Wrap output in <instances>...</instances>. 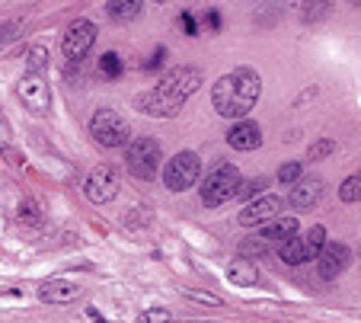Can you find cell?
Returning a JSON list of instances; mask_svg holds the SVG:
<instances>
[{
	"label": "cell",
	"mask_w": 361,
	"mask_h": 323,
	"mask_svg": "<svg viewBox=\"0 0 361 323\" xmlns=\"http://www.w3.org/2000/svg\"><path fill=\"white\" fill-rule=\"evenodd\" d=\"M269 253V240L266 237H246L243 243H240V256H246V260H250V256H266Z\"/></svg>",
	"instance_id": "obj_22"
},
{
	"label": "cell",
	"mask_w": 361,
	"mask_h": 323,
	"mask_svg": "<svg viewBox=\"0 0 361 323\" xmlns=\"http://www.w3.org/2000/svg\"><path fill=\"white\" fill-rule=\"evenodd\" d=\"M227 145H231L233 151H256V147L262 145V128L256 122H250V118H240V122L227 131Z\"/></svg>",
	"instance_id": "obj_12"
},
{
	"label": "cell",
	"mask_w": 361,
	"mask_h": 323,
	"mask_svg": "<svg viewBox=\"0 0 361 323\" xmlns=\"http://www.w3.org/2000/svg\"><path fill=\"white\" fill-rule=\"evenodd\" d=\"M144 323H170V310H166V307L144 310Z\"/></svg>",
	"instance_id": "obj_29"
},
{
	"label": "cell",
	"mask_w": 361,
	"mask_h": 323,
	"mask_svg": "<svg viewBox=\"0 0 361 323\" xmlns=\"http://www.w3.org/2000/svg\"><path fill=\"white\" fill-rule=\"evenodd\" d=\"M333 147H336L333 138H320V141H317V145L307 151V160H310V164H314V160H323L326 154H333Z\"/></svg>",
	"instance_id": "obj_26"
},
{
	"label": "cell",
	"mask_w": 361,
	"mask_h": 323,
	"mask_svg": "<svg viewBox=\"0 0 361 323\" xmlns=\"http://www.w3.org/2000/svg\"><path fill=\"white\" fill-rule=\"evenodd\" d=\"M323 195V179L317 176H307V179H298L291 189V205L294 208H314Z\"/></svg>",
	"instance_id": "obj_14"
},
{
	"label": "cell",
	"mask_w": 361,
	"mask_h": 323,
	"mask_svg": "<svg viewBox=\"0 0 361 323\" xmlns=\"http://www.w3.org/2000/svg\"><path fill=\"white\" fill-rule=\"evenodd\" d=\"M202 176V160L192 151H179L176 157L166 160L164 166V183L173 193H185V189L195 186V179Z\"/></svg>",
	"instance_id": "obj_6"
},
{
	"label": "cell",
	"mask_w": 361,
	"mask_h": 323,
	"mask_svg": "<svg viewBox=\"0 0 361 323\" xmlns=\"http://www.w3.org/2000/svg\"><path fill=\"white\" fill-rule=\"evenodd\" d=\"M243 183L240 179V170L233 164H218L202 183V202L208 208H218L224 202H231L237 195V186Z\"/></svg>",
	"instance_id": "obj_4"
},
{
	"label": "cell",
	"mask_w": 361,
	"mask_h": 323,
	"mask_svg": "<svg viewBox=\"0 0 361 323\" xmlns=\"http://www.w3.org/2000/svg\"><path fill=\"white\" fill-rule=\"evenodd\" d=\"M298 234V218H272L269 221V224H262V237H266V240H281L285 243L288 237H294Z\"/></svg>",
	"instance_id": "obj_16"
},
{
	"label": "cell",
	"mask_w": 361,
	"mask_h": 323,
	"mask_svg": "<svg viewBox=\"0 0 361 323\" xmlns=\"http://www.w3.org/2000/svg\"><path fill=\"white\" fill-rule=\"evenodd\" d=\"M160 160H164V151H160V141H154V138H135L125 145V166L137 179L157 176Z\"/></svg>",
	"instance_id": "obj_3"
},
{
	"label": "cell",
	"mask_w": 361,
	"mask_h": 323,
	"mask_svg": "<svg viewBox=\"0 0 361 323\" xmlns=\"http://www.w3.org/2000/svg\"><path fill=\"white\" fill-rule=\"evenodd\" d=\"M157 4H164V0H157Z\"/></svg>",
	"instance_id": "obj_36"
},
{
	"label": "cell",
	"mask_w": 361,
	"mask_h": 323,
	"mask_svg": "<svg viewBox=\"0 0 361 323\" xmlns=\"http://www.w3.org/2000/svg\"><path fill=\"white\" fill-rule=\"evenodd\" d=\"M348 262H352V250L345 247V243H323L320 256H317V269H320V279H326V282H333V279H339L342 272L348 269Z\"/></svg>",
	"instance_id": "obj_9"
},
{
	"label": "cell",
	"mask_w": 361,
	"mask_h": 323,
	"mask_svg": "<svg viewBox=\"0 0 361 323\" xmlns=\"http://www.w3.org/2000/svg\"><path fill=\"white\" fill-rule=\"evenodd\" d=\"M96 45V26L90 20H77L68 26V32H64V42L61 49L64 55H68V61H83V58L90 55V49Z\"/></svg>",
	"instance_id": "obj_7"
},
{
	"label": "cell",
	"mask_w": 361,
	"mask_h": 323,
	"mask_svg": "<svg viewBox=\"0 0 361 323\" xmlns=\"http://www.w3.org/2000/svg\"><path fill=\"white\" fill-rule=\"evenodd\" d=\"M208 26H212V29H221V13H218V10H212V13H208Z\"/></svg>",
	"instance_id": "obj_34"
},
{
	"label": "cell",
	"mask_w": 361,
	"mask_h": 323,
	"mask_svg": "<svg viewBox=\"0 0 361 323\" xmlns=\"http://www.w3.org/2000/svg\"><path fill=\"white\" fill-rule=\"evenodd\" d=\"M185 295H189L192 301H204V304H221L218 298H212V295H198V291H185Z\"/></svg>",
	"instance_id": "obj_32"
},
{
	"label": "cell",
	"mask_w": 361,
	"mask_h": 323,
	"mask_svg": "<svg viewBox=\"0 0 361 323\" xmlns=\"http://www.w3.org/2000/svg\"><path fill=\"white\" fill-rule=\"evenodd\" d=\"M87 199L93 202V205H106V202H112L118 195V173H116V166H109V164H102V166H96L93 173H90V179H87Z\"/></svg>",
	"instance_id": "obj_8"
},
{
	"label": "cell",
	"mask_w": 361,
	"mask_h": 323,
	"mask_svg": "<svg viewBox=\"0 0 361 323\" xmlns=\"http://www.w3.org/2000/svg\"><path fill=\"white\" fill-rule=\"evenodd\" d=\"M39 298L45 304H74L80 298V288L74 282H68V279H51V282H45L39 288Z\"/></svg>",
	"instance_id": "obj_13"
},
{
	"label": "cell",
	"mask_w": 361,
	"mask_h": 323,
	"mask_svg": "<svg viewBox=\"0 0 361 323\" xmlns=\"http://www.w3.org/2000/svg\"><path fill=\"white\" fill-rule=\"evenodd\" d=\"M262 189H266V179H262V176L246 179V183H240V186H237V195H233V199H256Z\"/></svg>",
	"instance_id": "obj_25"
},
{
	"label": "cell",
	"mask_w": 361,
	"mask_h": 323,
	"mask_svg": "<svg viewBox=\"0 0 361 323\" xmlns=\"http://www.w3.org/2000/svg\"><path fill=\"white\" fill-rule=\"evenodd\" d=\"M352 4H358V7H361V0H352Z\"/></svg>",
	"instance_id": "obj_35"
},
{
	"label": "cell",
	"mask_w": 361,
	"mask_h": 323,
	"mask_svg": "<svg viewBox=\"0 0 361 323\" xmlns=\"http://www.w3.org/2000/svg\"><path fill=\"white\" fill-rule=\"evenodd\" d=\"M0 154L10 160V164H16L20 166L23 164V157H20V151L13 147V131H10V122L4 116H0Z\"/></svg>",
	"instance_id": "obj_19"
},
{
	"label": "cell",
	"mask_w": 361,
	"mask_h": 323,
	"mask_svg": "<svg viewBox=\"0 0 361 323\" xmlns=\"http://www.w3.org/2000/svg\"><path fill=\"white\" fill-rule=\"evenodd\" d=\"M164 58H166V51H164V49H157V55H154V58L147 61V68H160V64H164Z\"/></svg>",
	"instance_id": "obj_33"
},
{
	"label": "cell",
	"mask_w": 361,
	"mask_h": 323,
	"mask_svg": "<svg viewBox=\"0 0 361 323\" xmlns=\"http://www.w3.org/2000/svg\"><path fill=\"white\" fill-rule=\"evenodd\" d=\"M333 10V0H304V20L307 23H317Z\"/></svg>",
	"instance_id": "obj_20"
},
{
	"label": "cell",
	"mask_w": 361,
	"mask_h": 323,
	"mask_svg": "<svg viewBox=\"0 0 361 323\" xmlns=\"http://www.w3.org/2000/svg\"><path fill=\"white\" fill-rule=\"evenodd\" d=\"M141 10H144L141 0H109V4H106V13H109L116 23L137 20V16H141Z\"/></svg>",
	"instance_id": "obj_18"
},
{
	"label": "cell",
	"mask_w": 361,
	"mask_h": 323,
	"mask_svg": "<svg viewBox=\"0 0 361 323\" xmlns=\"http://www.w3.org/2000/svg\"><path fill=\"white\" fill-rule=\"evenodd\" d=\"M227 279H231V285H240V288H250V285L259 282V269H256V262L246 260V256H237V260H231V266H227Z\"/></svg>",
	"instance_id": "obj_15"
},
{
	"label": "cell",
	"mask_w": 361,
	"mask_h": 323,
	"mask_svg": "<svg viewBox=\"0 0 361 323\" xmlns=\"http://www.w3.org/2000/svg\"><path fill=\"white\" fill-rule=\"evenodd\" d=\"M20 29H23V23H7V26H0V45H4V42H10V39H13V32H20Z\"/></svg>",
	"instance_id": "obj_30"
},
{
	"label": "cell",
	"mask_w": 361,
	"mask_h": 323,
	"mask_svg": "<svg viewBox=\"0 0 361 323\" xmlns=\"http://www.w3.org/2000/svg\"><path fill=\"white\" fill-rule=\"evenodd\" d=\"M323 243H326V227H320V224L310 227V231H307V253H310V260L320 256Z\"/></svg>",
	"instance_id": "obj_23"
},
{
	"label": "cell",
	"mask_w": 361,
	"mask_h": 323,
	"mask_svg": "<svg viewBox=\"0 0 361 323\" xmlns=\"http://www.w3.org/2000/svg\"><path fill=\"white\" fill-rule=\"evenodd\" d=\"M26 61H29V71H32V74H42V71H45V61H48L45 49H39V45H35V49H29Z\"/></svg>",
	"instance_id": "obj_27"
},
{
	"label": "cell",
	"mask_w": 361,
	"mask_h": 323,
	"mask_svg": "<svg viewBox=\"0 0 361 323\" xmlns=\"http://www.w3.org/2000/svg\"><path fill=\"white\" fill-rule=\"evenodd\" d=\"M279 214H281V199H279V195H259V199L250 202V205L240 212V224H243V227L269 224V221L279 218Z\"/></svg>",
	"instance_id": "obj_11"
},
{
	"label": "cell",
	"mask_w": 361,
	"mask_h": 323,
	"mask_svg": "<svg viewBox=\"0 0 361 323\" xmlns=\"http://www.w3.org/2000/svg\"><path fill=\"white\" fill-rule=\"evenodd\" d=\"M99 71H102L106 77H109V80L122 77V58H118L116 51H106V55L99 58Z\"/></svg>",
	"instance_id": "obj_24"
},
{
	"label": "cell",
	"mask_w": 361,
	"mask_h": 323,
	"mask_svg": "<svg viewBox=\"0 0 361 323\" xmlns=\"http://www.w3.org/2000/svg\"><path fill=\"white\" fill-rule=\"evenodd\" d=\"M20 97L35 116H45L48 106H51V93H48V83L42 74H26L20 83Z\"/></svg>",
	"instance_id": "obj_10"
},
{
	"label": "cell",
	"mask_w": 361,
	"mask_h": 323,
	"mask_svg": "<svg viewBox=\"0 0 361 323\" xmlns=\"http://www.w3.org/2000/svg\"><path fill=\"white\" fill-rule=\"evenodd\" d=\"M183 29H185V35H198V26H195V20H192V13H183Z\"/></svg>",
	"instance_id": "obj_31"
},
{
	"label": "cell",
	"mask_w": 361,
	"mask_h": 323,
	"mask_svg": "<svg viewBox=\"0 0 361 323\" xmlns=\"http://www.w3.org/2000/svg\"><path fill=\"white\" fill-rule=\"evenodd\" d=\"M300 173H304V164H285L279 170V183H285V186H291V183H298Z\"/></svg>",
	"instance_id": "obj_28"
},
{
	"label": "cell",
	"mask_w": 361,
	"mask_h": 323,
	"mask_svg": "<svg viewBox=\"0 0 361 323\" xmlns=\"http://www.w3.org/2000/svg\"><path fill=\"white\" fill-rule=\"evenodd\" d=\"M259 93H262V77L252 68H237L212 87L214 112L224 118H246L252 112V106L259 103Z\"/></svg>",
	"instance_id": "obj_2"
},
{
	"label": "cell",
	"mask_w": 361,
	"mask_h": 323,
	"mask_svg": "<svg viewBox=\"0 0 361 323\" xmlns=\"http://www.w3.org/2000/svg\"><path fill=\"white\" fill-rule=\"evenodd\" d=\"M339 199L342 202H358L361 199V170L352 173V176H348L345 183L339 186Z\"/></svg>",
	"instance_id": "obj_21"
},
{
	"label": "cell",
	"mask_w": 361,
	"mask_h": 323,
	"mask_svg": "<svg viewBox=\"0 0 361 323\" xmlns=\"http://www.w3.org/2000/svg\"><path fill=\"white\" fill-rule=\"evenodd\" d=\"M90 135L102 147H125L131 138V125L116 109H99L93 116V122H90Z\"/></svg>",
	"instance_id": "obj_5"
},
{
	"label": "cell",
	"mask_w": 361,
	"mask_h": 323,
	"mask_svg": "<svg viewBox=\"0 0 361 323\" xmlns=\"http://www.w3.org/2000/svg\"><path fill=\"white\" fill-rule=\"evenodd\" d=\"M279 256H281V262H288V266H300V262H307L310 260V253H307V237H288L285 243H281V250H279Z\"/></svg>",
	"instance_id": "obj_17"
},
{
	"label": "cell",
	"mask_w": 361,
	"mask_h": 323,
	"mask_svg": "<svg viewBox=\"0 0 361 323\" xmlns=\"http://www.w3.org/2000/svg\"><path fill=\"white\" fill-rule=\"evenodd\" d=\"M202 87V71L195 68H173L160 77V83L150 93H141L137 97V109L144 116L154 118H170L183 109V103Z\"/></svg>",
	"instance_id": "obj_1"
}]
</instances>
